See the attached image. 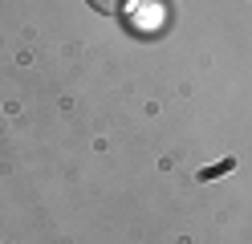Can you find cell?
I'll return each mask as SVG.
<instances>
[{"instance_id":"6da1fadb","label":"cell","mask_w":252,"mask_h":244,"mask_svg":"<svg viewBox=\"0 0 252 244\" xmlns=\"http://www.w3.org/2000/svg\"><path fill=\"white\" fill-rule=\"evenodd\" d=\"M236 167V159H224V163H216V167H208V171H199V179H212V175H224V171H232Z\"/></svg>"}]
</instances>
